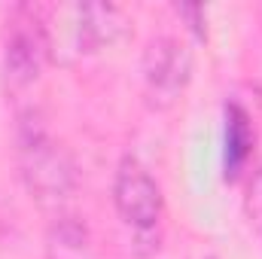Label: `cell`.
Instances as JSON below:
<instances>
[{
  "instance_id": "3",
  "label": "cell",
  "mask_w": 262,
  "mask_h": 259,
  "mask_svg": "<svg viewBox=\"0 0 262 259\" xmlns=\"http://www.w3.org/2000/svg\"><path fill=\"white\" fill-rule=\"evenodd\" d=\"M113 207L119 220L137 238H149L159 232L165 217V195L146 165L134 156H125L113 177Z\"/></svg>"
},
{
  "instance_id": "2",
  "label": "cell",
  "mask_w": 262,
  "mask_h": 259,
  "mask_svg": "<svg viewBox=\"0 0 262 259\" xmlns=\"http://www.w3.org/2000/svg\"><path fill=\"white\" fill-rule=\"evenodd\" d=\"M52 58L49 25L34 6H15L6 43H3V76L12 89H25L40 79L43 67Z\"/></svg>"
},
{
  "instance_id": "8",
  "label": "cell",
  "mask_w": 262,
  "mask_h": 259,
  "mask_svg": "<svg viewBox=\"0 0 262 259\" xmlns=\"http://www.w3.org/2000/svg\"><path fill=\"white\" fill-rule=\"evenodd\" d=\"M244 210H247L250 226H256V232L262 235V165L256 168V171H250V177H247Z\"/></svg>"
},
{
  "instance_id": "5",
  "label": "cell",
  "mask_w": 262,
  "mask_h": 259,
  "mask_svg": "<svg viewBox=\"0 0 262 259\" xmlns=\"http://www.w3.org/2000/svg\"><path fill=\"white\" fill-rule=\"evenodd\" d=\"M70 15V49L76 55H95L128 34L125 12L113 3H76Z\"/></svg>"
},
{
  "instance_id": "7",
  "label": "cell",
  "mask_w": 262,
  "mask_h": 259,
  "mask_svg": "<svg viewBox=\"0 0 262 259\" xmlns=\"http://www.w3.org/2000/svg\"><path fill=\"white\" fill-rule=\"evenodd\" d=\"M46 259H92V238L79 217L58 213L46 235Z\"/></svg>"
},
{
  "instance_id": "9",
  "label": "cell",
  "mask_w": 262,
  "mask_h": 259,
  "mask_svg": "<svg viewBox=\"0 0 262 259\" xmlns=\"http://www.w3.org/2000/svg\"><path fill=\"white\" fill-rule=\"evenodd\" d=\"M174 12H177L180 18H186L189 28L204 40V9H201V6H195V3H180V6H174Z\"/></svg>"
},
{
  "instance_id": "1",
  "label": "cell",
  "mask_w": 262,
  "mask_h": 259,
  "mask_svg": "<svg viewBox=\"0 0 262 259\" xmlns=\"http://www.w3.org/2000/svg\"><path fill=\"white\" fill-rule=\"evenodd\" d=\"M18 171L40 204L61 207L76 189V165L64 146L52 137V131L43 125V119L31 110L18 122Z\"/></svg>"
},
{
  "instance_id": "6",
  "label": "cell",
  "mask_w": 262,
  "mask_h": 259,
  "mask_svg": "<svg viewBox=\"0 0 262 259\" xmlns=\"http://www.w3.org/2000/svg\"><path fill=\"white\" fill-rule=\"evenodd\" d=\"M253 146H256V131L250 122V113L241 104H226V140H223V171L226 180H238L250 159H253Z\"/></svg>"
},
{
  "instance_id": "4",
  "label": "cell",
  "mask_w": 262,
  "mask_h": 259,
  "mask_svg": "<svg viewBox=\"0 0 262 259\" xmlns=\"http://www.w3.org/2000/svg\"><path fill=\"white\" fill-rule=\"evenodd\" d=\"M143 92L146 101L159 110L171 107L192 79V52L177 37H156L143 52Z\"/></svg>"
}]
</instances>
